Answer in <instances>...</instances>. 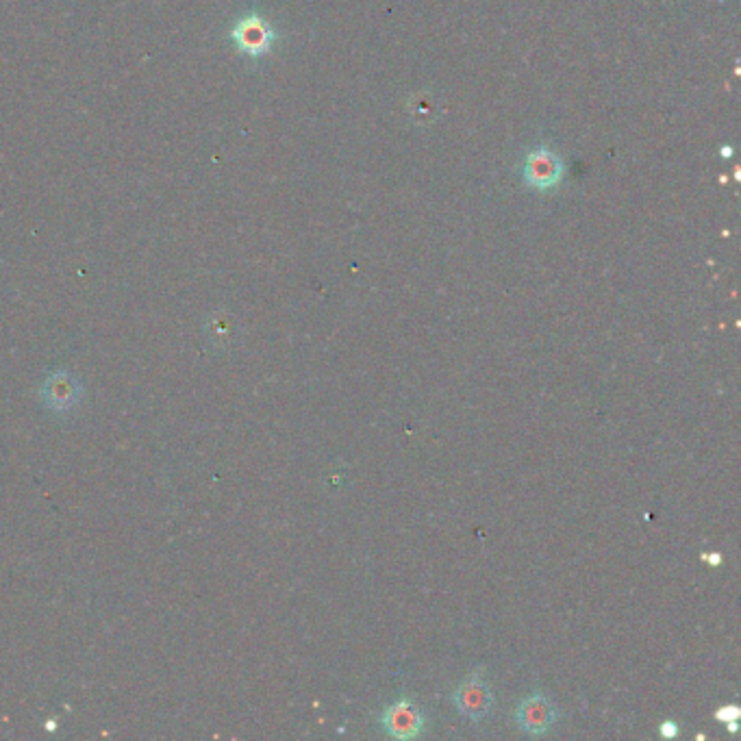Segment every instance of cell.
I'll use <instances>...</instances> for the list:
<instances>
[{"instance_id": "3", "label": "cell", "mask_w": 741, "mask_h": 741, "mask_svg": "<svg viewBox=\"0 0 741 741\" xmlns=\"http://www.w3.org/2000/svg\"><path fill=\"white\" fill-rule=\"evenodd\" d=\"M381 726L389 737L413 739L424 731V715L409 700H398L381 715Z\"/></svg>"}, {"instance_id": "1", "label": "cell", "mask_w": 741, "mask_h": 741, "mask_svg": "<svg viewBox=\"0 0 741 741\" xmlns=\"http://www.w3.org/2000/svg\"><path fill=\"white\" fill-rule=\"evenodd\" d=\"M452 702H455V707L463 718L472 722H481L487 718L494 707V694L483 670H474L463 678L455 689V694H452Z\"/></svg>"}, {"instance_id": "7", "label": "cell", "mask_w": 741, "mask_h": 741, "mask_svg": "<svg viewBox=\"0 0 741 741\" xmlns=\"http://www.w3.org/2000/svg\"><path fill=\"white\" fill-rule=\"evenodd\" d=\"M659 733H661V737H665V739H674V737L678 735V724H676V722H663V724L659 726Z\"/></svg>"}, {"instance_id": "6", "label": "cell", "mask_w": 741, "mask_h": 741, "mask_svg": "<svg viewBox=\"0 0 741 741\" xmlns=\"http://www.w3.org/2000/svg\"><path fill=\"white\" fill-rule=\"evenodd\" d=\"M552 163H555V159H542V168H533V181L542 179L544 183H548L552 181V177H557V170L552 168Z\"/></svg>"}, {"instance_id": "4", "label": "cell", "mask_w": 741, "mask_h": 741, "mask_svg": "<svg viewBox=\"0 0 741 741\" xmlns=\"http://www.w3.org/2000/svg\"><path fill=\"white\" fill-rule=\"evenodd\" d=\"M233 42L237 44V48L242 50V53L250 57H261L272 48L274 31L270 29V24L266 20L250 16L235 24Z\"/></svg>"}, {"instance_id": "5", "label": "cell", "mask_w": 741, "mask_h": 741, "mask_svg": "<svg viewBox=\"0 0 741 741\" xmlns=\"http://www.w3.org/2000/svg\"><path fill=\"white\" fill-rule=\"evenodd\" d=\"M739 715H741V711H739L737 705H726V707H720L718 713H715V720L722 722V724H726L728 731L735 733V731H737Z\"/></svg>"}, {"instance_id": "2", "label": "cell", "mask_w": 741, "mask_h": 741, "mask_svg": "<svg viewBox=\"0 0 741 741\" xmlns=\"http://www.w3.org/2000/svg\"><path fill=\"white\" fill-rule=\"evenodd\" d=\"M557 707L544 692H533L516 707V724L529 735H546L557 724Z\"/></svg>"}]
</instances>
